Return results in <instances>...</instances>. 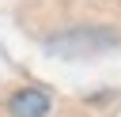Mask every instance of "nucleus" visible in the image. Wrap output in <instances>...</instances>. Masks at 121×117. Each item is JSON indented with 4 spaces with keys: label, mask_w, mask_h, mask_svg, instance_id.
I'll use <instances>...</instances> for the list:
<instances>
[{
    "label": "nucleus",
    "mask_w": 121,
    "mask_h": 117,
    "mask_svg": "<svg viewBox=\"0 0 121 117\" xmlns=\"http://www.w3.org/2000/svg\"><path fill=\"white\" fill-rule=\"evenodd\" d=\"M53 109V94L42 87H19L8 94V113L11 117H49Z\"/></svg>",
    "instance_id": "f257e3e1"
}]
</instances>
